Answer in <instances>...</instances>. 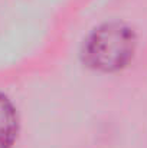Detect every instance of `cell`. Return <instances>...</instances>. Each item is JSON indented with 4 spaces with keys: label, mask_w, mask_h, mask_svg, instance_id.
Masks as SVG:
<instances>
[{
    "label": "cell",
    "mask_w": 147,
    "mask_h": 148,
    "mask_svg": "<svg viewBox=\"0 0 147 148\" xmlns=\"http://www.w3.org/2000/svg\"><path fill=\"white\" fill-rule=\"evenodd\" d=\"M137 49L133 27L123 22H107L95 27L84 40L82 62L99 72H117L126 68Z\"/></svg>",
    "instance_id": "6da1fadb"
},
{
    "label": "cell",
    "mask_w": 147,
    "mask_h": 148,
    "mask_svg": "<svg viewBox=\"0 0 147 148\" xmlns=\"http://www.w3.org/2000/svg\"><path fill=\"white\" fill-rule=\"evenodd\" d=\"M17 131V119L9 99L0 94V148H10Z\"/></svg>",
    "instance_id": "7a4b0ae2"
}]
</instances>
